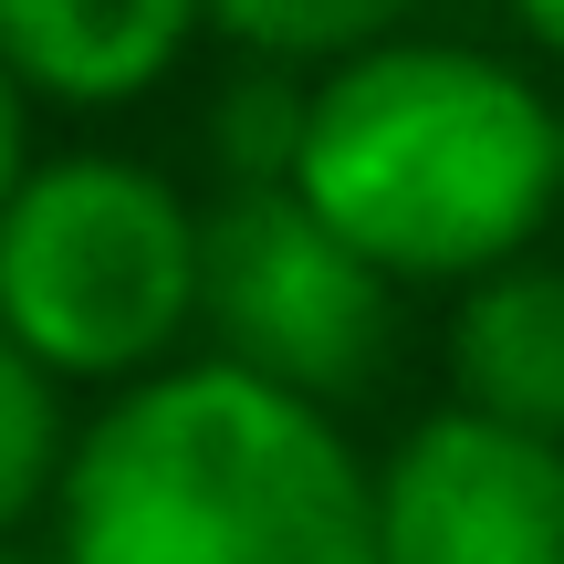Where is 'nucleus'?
Segmentation results:
<instances>
[{
  "label": "nucleus",
  "mask_w": 564,
  "mask_h": 564,
  "mask_svg": "<svg viewBox=\"0 0 564 564\" xmlns=\"http://www.w3.org/2000/svg\"><path fill=\"white\" fill-rule=\"evenodd\" d=\"M53 564H377V470L335 408L178 356L74 429Z\"/></svg>",
  "instance_id": "f257e3e1"
},
{
  "label": "nucleus",
  "mask_w": 564,
  "mask_h": 564,
  "mask_svg": "<svg viewBox=\"0 0 564 564\" xmlns=\"http://www.w3.org/2000/svg\"><path fill=\"white\" fill-rule=\"evenodd\" d=\"M293 199L377 282L470 293L481 272L533 262V230L564 199L554 95L481 42L387 32L314 84Z\"/></svg>",
  "instance_id": "f03ea898"
},
{
  "label": "nucleus",
  "mask_w": 564,
  "mask_h": 564,
  "mask_svg": "<svg viewBox=\"0 0 564 564\" xmlns=\"http://www.w3.org/2000/svg\"><path fill=\"white\" fill-rule=\"evenodd\" d=\"M0 335L63 387H137L199 335V209L137 158H32L0 209Z\"/></svg>",
  "instance_id": "7ed1b4c3"
},
{
  "label": "nucleus",
  "mask_w": 564,
  "mask_h": 564,
  "mask_svg": "<svg viewBox=\"0 0 564 564\" xmlns=\"http://www.w3.org/2000/svg\"><path fill=\"white\" fill-rule=\"evenodd\" d=\"M387 293L398 282H377L293 188H220L199 209V335L282 398H356L387 356Z\"/></svg>",
  "instance_id": "20e7f679"
},
{
  "label": "nucleus",
  "mask_w": 564,
  "mask_h": 564,
  "mask_svg": "<svg viewBox=\"0 0 564 564\" xmlns=\"http://www.w3.org/2000/svg\"><path fill=\"white\" fill-rule=\"evenodd\" d=\"M377 564H564V449L440 408L377 460Z\"/></svg>",
  "instance_id": "39448f33"
},
{
  "label": "nucleus",
  "mask_w": 564,
  "mask_h": 564,
  "mask_svg": "<svg viewBox=\"0 0 564 564\" xmlns=\"http://www.w3.org/2000/svg\"><path fill=\"white\" fill-rule=\"evenodd\" d=\"M209 42L188 0H0V74L21 105H137Z\"/></svg>",
  "instance_id": "423d86ee"
},
{
  "label": "nucleus",
  "mask_w": 564,
  "mask_h": 564,
  "mask_svg": "<svg viewBox=\"0 0 564 564\" xmlns=\"http://www.w3.org/2000/svg\"><path fill=\"white\" fill-rule=\"evenodd\" d=\"M449 387L470 419L564 449V262H502L449 314Z\"/></svg>",
  "instance_id": "0eeeda50"
},
{
  "label": "nucleus",
  "mask_w": 564,
  "mask_h": 564,
  "mask_svg": "<svg viewBox=\"0 0 564 564\" xmlns=\"http://www.w3.org/2000/svg\"><path fill=\"white\" fill-rule=\"evenodd\" d=\"M199 21H209L220 53L303 74V84H324L335 63H356V53H377L387 32H408L398 0H230V11H199Z\"/></svg>",
  "instance_id": "6e6552de"
},
{
  "label": "nucleus",
  "mask_w": 564,
  "mask_h": 564,
  "mask_svg": "<svg viewBox=\"0 0 564 564\" xmlns=\"http://www.w3.org/2000/svg\"><path fill=\"white\" fill-rule=\"evenodd\" d=\"M74 408H63V377H42L11 335H0V544H21L32 512H53L63 460H74Z\"/></svg>",
  "instance_id": "1a4fd4ad"
},
{
  "label": "nucleus",
  "mask_w": 564,
  "mask_h": 564,
  "mask_svg": "<svg viewBox=\"0 0 564 564\" xmlns=\"http://www.w3.org/2000/svg\"><path fill=\"white\" fill-rule=\"evenodd\" d=\"M303 116H314V84H303V74H272V63H241V53H230L220 95H209V147H220L230 188H293Z\"/></svg>",
  "instance_id": "9d476101"
},
{
  "label": "nucleus",
  "mask_w": 564,
  "mask_h": 564,
  "mask_svg": "<svg viewBox=\"0 0 564 564\" xmlns=\"http://www.w3.org/2000/svg\"><path fill=\"white\" fill-rule=\"evenodd\" d=\"M21 167H32V105H21V84L0 74V209H11Z\"/></svg>",
  "instance_id": "9b49d317"
},
{
  "label": "nucleus",
  "mask_w": 564,
  "mask_h": 564,
  "mask_svg": "<svg viewBox=\"0 0 564 564\" xmlns=\"http://www.w3.org/2000/svg\"><path fill=\"white\" fill-rule=\"evenodd\" d=\"M523 42L544 63H564V0H523Z\"/></svg>",
  "instance_id": "f8f14e48"
},
{
  "label": "nucleus",
  "mask_w": 564,
  "mask_h": 564,
  "mask_svg": "<svg viewBox=\"0 0 564 564\" xmlns=\"http://www.w3.org/2000/svg\"><path fill=\"white\" fill-rule=\"evenodd\" d=\"M0 564H53V544H0Z\"/></svg>",
  "instance_id": "ddd939ff"
},
{
  "label": "nucleus",
  "mask_w": 564,
  "mask_h": 564,
  "mask_svg": "<svg viewBox=\"0 0 564 564\" xmlns=\"http://www.w3.org/2000/svg\"><path fill=\"white\" fill-rule=\"evenodd\" d=\"M554 167H564V105H554Z\"/></svg>",
  "instance_id": "4468645a"
}]
</instances>
